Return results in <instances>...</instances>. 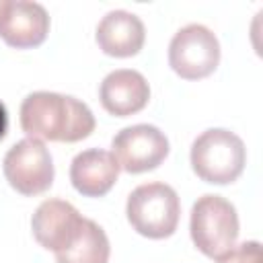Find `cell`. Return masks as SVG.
<instances>
[{
	"instance_id": "6da1fadb",
	"label": "cell",
	"mask_w": 263,
	"mask_h": 263,
	"mask_svg": "<svg viewBox=\"0 0 263 263\" xmlns=\"http://www.w3.org/2000/svg\"><path fill=\"white\" fill-rule=\"evenodd\" d=\"M21 127L33 140L80 142L95 132V115L86 103L70 95L37 90L21 103Z\"/></svg>"
},
{
	"instance_id": "7a4b0ae2",
	"label": "cell",
	"mask_w": 263,
	"mask_h": 263,
	"mask_svg": "<svg viewBox=\"0 0 263 263\" xmlns=\"http://www.w3.org/2000/svg\"><path fill=\"white\" fill-rule=\"evenodd\" d=\"M193 173L212 185H228L236 181L247 164L245 142L230 129L212 127L201 132L191 144Z\"/></svg>"
},
{
	"instance_id": "3957f363",
	"label": "cell",
	"mask_w": 263,
	"mask_h": 263,
	"mask_svg": "<svg viewBox=\"0 0 263 263\" xmlns=\"http://www.w3.org/2000/svg\"><path fill=\"white\" fill-rule=\"evenodd\" d=\"M125 214L138 234L160 240L175 234L181 216V201L171 185L158 181L144 183L129 193Z\"/></svg>"
},
{
	"instance_id": "277c9868",
	"label": "cell",
	"mask_w": 263,
	"mask_h": 263,
	"mask_svg": "<svg viewBox=\"0 0 263 263\" xmlns=\"http://www.w3.org/2000/svg\"><path fill=\"white\" fill-rule=\"evenodd\" d=\"M189 232L197 251L210 259H220L238 238V216L234 205L214 193L197 197L191 208Z\"/></svg>"
},
{
	"instance_id": "5b68a950",
	"label": "cell",
	"mask_w": 263,
	"mask_h": 263,
	"mask_svg": "<svg viewBox=\"0 0 263 263\" xmlns=\"http://www.w3.org/2000/svg\"><path fill=\"white\" fill-rule=\"evenodd\" d=\"M218 64L220 41L203 25H185L168 43V66L185 80L205 78L218 68Z\"/></svg>"
},
{
	"instance_id": "8992f818",
	"label": "cell",
	"mask_w": 263,
	"mask_h": 263,
	"mask_svg": "<svg viewBox=\"0 0 263 263\" xmlns=\"http://www.w3.org/2000/svg\"><path fill=\"white\" fill-rule=\"evenodd\" d=\"M8 185L21 195H39L53 183V160L41 140L25 138L16 142L2 162Z\"/></svg>"
},
{
	"instance_id": "52a82bcc",
	"label": "cell",
	"mask_w": 263,
	"mask_h": 263,
	"mask_svg": "<svg viewBox=\"0 0 263 263\" xmlns=\"http://www.w3.org/2000/svg\"><path fill=\"white\" fill-rule=\"evenodd\" d=\"M113 156L129 175L154 171L168 156V140L164 132L150 123H136L119 129L111 142Z\"/></svg>"
},
{
	"instance_id": "ba28073f",
	"label": "cell",
	"mask_w": 263,
	"mask_h": 263,
	"mask_svg": "<svg viewBox=\"0 0 263 263\" xmlns=\"http://www.w3.org/2000/svg\"><path fill=\"white\" fill-rule=\"evenodd\" d=\"M49 33V14L39 2L2 0L0 37L16 49H31L45 41Z\"/></svg>"
},
{
	"instance_id": "9c48e42d",
	"label": "cell",
	"mask_w": 263,
	"mask_h": 263,
	"mask_svg": "<svg viewBox=\"0 0 263 263\" xmlns=\"http://www.w3.org/2000/svg\"><path fill=\"white\" fill-rule=\"evenodd\" d=\"M82 222L84 218L70 201L45 199L31 218V230L35 240L55 255L72 245L82 228Z\"/></svg>"
},
{
	"instance_id": "30bf717a",
	"label": "cell",
	"mask_w": 263,
	"mask_h": 263,
	"mask_svg": "<svg viewBox=\"0 0 263 263\" xmlns=\"http://www.w3.org/2000/svg\"><path fill=\"white\" fill-rule=\"evenodd\" d=\"M99 99L107 113L115 117H129L148 105L150 84L138 70H113L103 78Z\"/></svg>"
},
{
	"instance_id": "8fae6325",
	"label": "cell",
	"mask_w": 263,
	"mask_h": 263,
	"mask_svg": "<svg viewBox=\"0 0 263 263\" xmlns=\"http://www.w3.org/2000/svg\"><path fill=\"white\" fill-rule=\"evenodd\" d=\"M119 177V164L115 156L101 148H88L78 152L70 164L72 187L84 197H103L111 191Z\"/></svg>"
},
{
	"instance_id": "7c38bea8",
	"label": "cell",
	"mask_w": 263,
	"mask_h": 263,
	"mask_svg": "<svg viewBox=\"0 0 263 263\" xmlns=\"http://www.w3.org/2000/svg\"><path fill=\"white\" fill-rule=\"evenodd\" d=\"M146 41L144 23L127 10H111L97 25V45L111 58H132Z\"/></svg>"
},
{
	"instance_id": "4fadbf2b",
	"label": "cell",
	"mask_w": 263,
	"mask_h": 263,
	"mask_svg": "<svg viewBox=\"0 0 263 263\" xmlns=\"http://www.w3.org/2000/svg\"><path fill=\"white\" fill-rule=\"evenodd\" d=\"M111 247L105 230L95 222L84 218L78 236L72 245L55 253L58 263H109Z\"/></svg>"
},
{
	"instance_id": "5bb4252c",
	"label": "cell",
	"mask_w": 263,
	"mask_h": 263,
	"mask_svg": "<svg viewBox=\"0 0 263 263\" xmlns=\"http://www.w3.org/2000/svg\"><path fill=\"white\" fill-rule=\"evenodd\" d=\"M218 263H263L261 257V245L257 240H245L240 245H234L228 253H224Z\"/></svg>"
},
{
	"instance_id": "9a60e30c",
	"label": "cell",
	"mask_w": 263,
	"mask_h": 263,
	"mask_svg": "<svg viewBox=\"0 0 263 263\" xmlns=\"http://www.w3.org/2000/svg\"><path fill=\"white\" fill-rule=\"evenodd\" d=\"M6 132H8V111H6L4 103L0 101V140L6 136Z\"/></svg>"
},
{
	"instance_id": "2e32d148",
	"label": "cell",
	"mask_w": 263,
	"mask_h": 263,
	"mask_svg": "<svg viewBox=\"0 0 263 263\" xmlns=\"http://www.w3.org/2000/svg\"><path fill=\"white\" fill-rule=\"evenodd\" d=\"M0 8H2V0H0Z\"/></svg>"
}]
</instances>
